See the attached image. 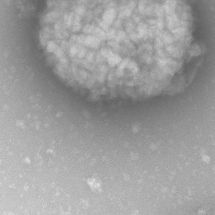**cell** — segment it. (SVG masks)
<instances>
[{
    "label": "cell",
    "instance_id": "6da1fadb",
    "mask_svg": "<svg viewBox=\"0 0 215 215\" xmlns=\"http://www.w3.org/2000/svg\"><path fill=\"white\" fill-rule=\"evenodd\" d=\"M185 0H47L40 42L64 82L94 99L174 92L196 56Z\"/></svg>",
    "mask_w": 215,
    "mask_h": 215
}]
</instances>
